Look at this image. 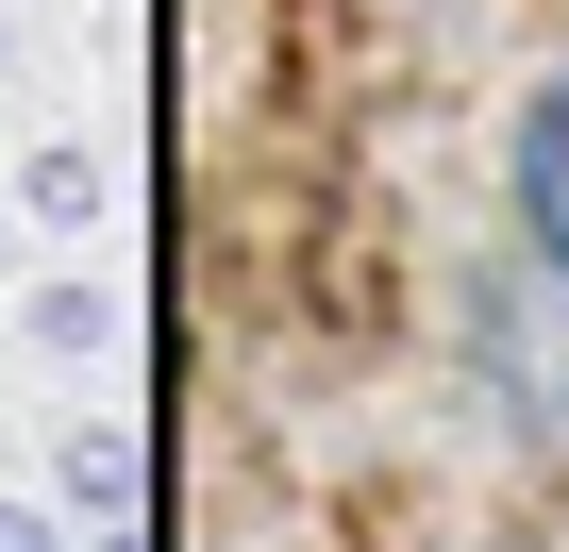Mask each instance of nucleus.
<instances>
[{
    "instance_id": "nucleus-1",
    "label": "nucleus",
    "mask_w": 569,
    "mask_h": 552,
    "mask_svg": "<svg viewBox=\"0 0 569 552\" xmlns=\"http://www.w3.org/2000/svg\"><path fill=\"white\" fill-rule=\"evenodd\" d=\"M502 201H519V251L569 285V68L519 101V134H502Z\"/></svg>"
}]
</instances>
